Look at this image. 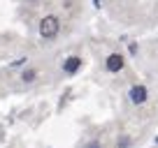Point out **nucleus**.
<instances>
[{"instance_id": "f257e3e1", "label": "nucleus", "mask_w": 158, "mask_h": 148, "mask_svg": "<svg viewBox=\"0 0 158 148\" xmlns=\"http://www.w3.org/2000/svg\"><path fill=\"white\" fill-rule=\"evenodd\" d=\"M56 33H58V19L56 16H44L40 21V35L42 37L51 40V37H56Z\"/></svg>"}, {"instance_id": "f03ea898", "label": "nucleus", "mask_w": 158, "mask_h": 148, "mask_svg": "<svg viewBox=\"0 0 158 148\" xmlns=\"http://www.w3.org/2000/svg\"><path fill=\"white\" fill-rule=\"evenodd\" d=\"M130 102L133 104H144L147 102V88H144V86H133V88H130Z\"/></svg>"}, {"instance_id": "7ed1b4c3", "label": "nucleus", "mask_w": 158, "mask_h": 148, "mask_svg": "<svg viewBox=\"0 0 158 148\" xmlns=\"http://www.w3.org/2000/svg\"><path fill=\"white\" fill-rule=\"evenodd\" d=\"M121 67H123V58H121L118 53H112L107 58V69H109V72H118Z\"/></svg>"}, {"instance_id": "20e7f679", "label": "nucleus", "mask_w": 158, "mask_h": 148, "mask_svg": "<svg viewBox=\"0 0 158 148\" xmlns=\"http://www.w3.org/2000/svg\"><path fill=\"white\" fill-rule=\"evenodd\" d=\"M79 65H81V58H77V56H70V58L63 63V69H65L68 74H74V72L79 69Z\"/></svg>"}, {"instance_id": "39448f33", "label": "nucleus", "mask_w": 158, "mask_h": 148, "mask_svg": "<svg viewBox=\"0 0 158 148\" xmlns=\"http://www.w3.org/2000/svg\"><path fill=\"white\" fill-rule=\"evenodd\" d=\"M33 79H35V72H33V69H28V72L23 74V81H33Z\"/></svg>"}, {"instance_id": "423d86ee", "label": "nucleus", "mask_w": 158, "mask_h": 148, "mask_svg": "<svg viewBox=\"0 0 158 148\" xmlns=\"http://www.w3.org/2000/svg\"><path fill=\"white\" fill-rule=\"evenodd\" d=\"M86 148H100V143H98V141H91V143H89Z\"/></svg>"}, {"instance_id": "0eeeda50", "label": "nucleus", "mask_w": 158, "mask_h": 148, "mask_svg": "<svg viewBox=\"0 0 158 148\" xmlns=\"http://www.w3.org/2000/svg\"><path fill=\"white\" fill-rule=\"evenodd\" d=\"M93 2H95V7H100V0H93Z\"/></svg>"}]
</instances>
